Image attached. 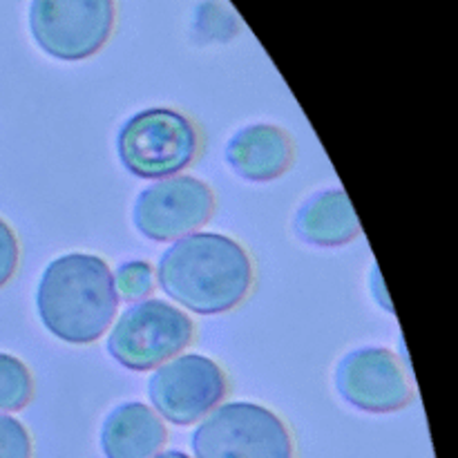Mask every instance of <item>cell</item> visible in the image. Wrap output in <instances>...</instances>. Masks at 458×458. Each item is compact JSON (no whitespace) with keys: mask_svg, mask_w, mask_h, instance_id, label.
<instances>
[{"mask_svg":"<svg viewBox=\"0 0 458 458\" xmlns=\"http://www.w3.org/2000/svg\"><path fill=\"white\" fill-rule=\"evenodd\" d=\"M18 259H21V246L16 233L4 219H0V289L13 277Z\"/></svg>","mask_w":458,"mask_h":458,"instance_id":"2e32d148","label":"cell"},{"mask_svg":"<svg viewBox=\"0 0 458 458\" xmlns=\"http://www.w3.org/2000/svg\"><path fill=\"white\" fill-rule=\"evenodd\" d=\"M0 458H31V437L18 419L0 414Z\"/></svg>","mask_w":458,"mask_h":458,"instance_id":"9a60e30c","label":"cell"},{"mask_svg":"<svg viewBox=\"0 0 458 458\" xmlns=\"http://www.w3.org/2000/svg\"><path fill=\"white\" fill-rule=\"evenodd\" d=\"M116 309L114 273L98 255H61L40 273L36 313L40 325L63 343H97L114 322Z\"/></svg>","mask_w":458,"mask_h":458,"instance_id":"7a4b0ae2","label":"cell"},{"mask_svg":"<svg viewBox=\"0 0 458 458\" xmlns=\"http://www.w3.org/2000/svg\"><path fill=\"white\" fill-rule=\"evenodd\" d=\"M157 284L188 311L219 316L249 298L255 284V267L249 250L233 237L191 233L161 253Z\"/></svg>","mask_w":458,"mask_h":458,"instance_id":"6da1fadb","label":"cell"},{"mask_svg":"<svg viewBox=\"0 0 458 458\" xmlns=\"http://www.w3.org/2000/svg\"><path fill=\"white\" fill-rule=\"evenodd\" d=\"M201 150L199 128L173 107H148L128 116L116 132L119 161L139 179L177 177Z\"/></svg>","mask_w":458,"mask_h":458,"instance_id":"3957f363","label":"cell"},{"mask_svg":"<svg viewBox=\"0 0 458 458\" xmlns=\"http://www.w3.org/2000/svg\"><path fill=\"white\" fill-rule=\"evenodd\" d=\"M192 458H295L289 425L249 401L217 405L191 437Z\"/></svg>","mask_w":458,"mask_h":458,"instance_id":"277c9868","label":"cell"},{"mask_svg":"<svg viewBox=\"0 0 458 458\" xmlns=\"http://www.w3.org/2000/svg\"><path fill=\"white\" fill-rule=\"evenodd\" d=\"M293 231L304 244L335 249L360 235V222L343 188L313 192L295 210Z\"/></svg>","mask_w":458,"mask_h":458,"instance_id":"7c38bea8","label":"cell"},{"mask_svg":"<svg viewBox=\"0 0 458 458\" xmlns=\"http://www.w3.org/2000/svg\"><path fill=\"white\" fill-rule=\"evenodd\" d=\"M224 159L233 173L246 182H273L289 170L293 161V143L277 125L250 123L228 139Z\"/></svg>","mask_w":458,"mask_h":458,"instance_id":"30bf717a","label":"cell"},{"mask_svg":"<svg viewBox=\"0 0 458 458\" xmlns=\"http://www.w3.org/2000/svg\"><path fill=\"white\" fill-rule=\"evenodd\" d=\"M34 394V378L21 358L0 353V411H21Z\"/></svg>","mask_w":458,"mask_h":458,"instance_id":"4fadbf2b","label":"cell"},{"mask_svg":"<svg viewBox=\"0 0 458 458\" xmlns=\"http://www.w3.org/2000/svg\"><path fill=\"white\" fill-rule=\"evenodd\" d=\"M369 289H371V293H374V298H376V302L380 304V307L385 309V311H389V313H394V307H392V302H389V295H387V291H385V286H383V277H380V271L378 268H371V280H369Z\"/></svg>","mask_w":458,"mask_h":458,"instance_id":"e0dca14e","label":"cell"},{"mask_svg":"<svg viewBox=\"0 0 458 458\" xmlns=\"http://www.w3.org/2000/svg\"><path fill=\"white\" fill-rule=\"evenodd\" d=\"M215 213V192L191 174L159 179L137 195L132 224L152 242H174L210 222Z\"/></svg>","mask_w":458,"mask_h":458,"instance_id":"ba28073f","label":"cell"},{"mask_svg":"<svg viewBox=\"0 0 458 458\" xmlns=\"http://www.w3.org/2000/svg\"><path fill=\"white\" fill-rule=\"evenodd\" d=\"M114 286L119 300L125 302H141L155 289V271L143 259H130L123 262L114 273Z\"/></svg>","mask_w":458,"mask_h":458,"instance_id":"5bb4252c","label":"cell"},{"mask_svg":"<svg viewBox=\"0 0 458 458\" xmlns=\"http://www.w3.org/2000/svg\"><path fill=\"white\" fill-rule=\"evenodd\" d=\"M228 394L222 367L201 353H183L164 362L148 380V398L161 420L188 428L210 414Z\"/></svg>","mask_w":458,"mask_h":458,"instance_id":"52a82bcc","label":"cell"},{"mask_svg":"<svg viewBox=\"0 0 458 458\" xmlns=\"http://www.w3.org/2000/svg\"><path fill=\"white\" fill-rule=\"evenodd\" d=\"M114 0H31L30 34L56 61H85L114 31Z\"/></svg>","mask_w":458,"mask_h":458,"instance_id":"8992f818","label":"cell"},{"mask_svg":"<svg viewBox=\"0 0 458 458\" xmlns=\"http://www.w3.org/2000/svg\"><path fill=\"white\" fill-rule=\"evenodd\" d=\"M195 338L191 316L164 300H141L125 309L107 335V353L130 371H152L173 360Z\"/></svg>","mask_w":458,"mask_h":458,"instance_id":"5b68a950","label":"cell"},{"mask_svg":"<svg viewBox=\"0 0 458 458\" xmlns=\"http://www.w3.org/2000/svg\"><path fill=\"white\" fill-rule=\"evenodd\" d=\"M334 383L347 405L367 414H392L410 405L414 396L398 358L383 347L344 353L335 365Z\"/></svg>","mask_w":458,"mask_h":458,"instance_id":"9c48e42d","label":"cell"},{"mask_svg":"<svg viewBox=\"0 0 458 458\" xmlns=\"http://www.w3.org/2000/svg\"><path fill=\"white\" fill-rule=\"evenodd\" d=\"M168 438L164 420L143 403H121L101 423V452L106 458H152Z\"/></svg>","mask_w":458,"mask_h":458,"instance_id":"8fae6325","label":"cell"},{"mask_svg":"<svg viewBox=\"0 0 458 458\" xmlns=\"http://www.w3.org/2000/svg\"><path fill=\"white\" fill-rule=\"evenodd\" d=\"M152 458H192V456L186 454V452H182V450H161L159 454H155Z\"/></svg>","mask_w":458,"mask_h":458,"instance_id":"ac0fdd59","label":"cell"}]
</instances>
